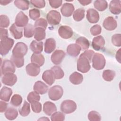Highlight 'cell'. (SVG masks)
I'll list each match as a JSON object with an SVG mask.
<instances>
[{"label": "cell", "mask_w": 121, "mask_h": 121, "mask_svg": "<svg viewBox=\"0 0 121 121\" xmlns=\"http://www.w3.org/2000/svg\"><path fill=\"white\" fill-rule=\"evenodd\" d=\"M14 43V40L8 36L4 37L0 39V53L2 56L7 54L11 49Z\"/></svg>", "instance_id": "obj_1"}, {"label": "cell", "mask_w": 121, "mask_h": 121, "mask_svg": "<svg viewBox=\"0 0 121 121\" xmlns=\"http://www.w3.org/2000/svg\"><path fill=\"white\" fill-rule=\"evenodd\" d=\"M92 60V66L96 70H101L105 67L106 60L104 56L101 53H94Z\"/></svg>", "instance_id": "obj_2"}, {"label": "cell", "mask_w": 121, "mask_h": 121, "mask_svg": "<svg viewBox=\"0 0 121 121\" xmlns=\"http://www.w3.org/2000/svg\"><path fill=\"white\" fill-rule=\"evenodd\" d=\"M28 51L27 45L24 43L18 42L16 43L12 50V54L14 57L23 58Z\"/></svg>", "instance_id": "obj_3"}, {"label": "cell", "mask_w": 121, "mask_h": 121, "mask_svg": "<svg viewBox=\"0 0 121 121\" xmlns=\"http://www.w3.org/2000/svg\"><path fill=\"white\" fill-rule=\"evenodd\" d=\"M77 104L73 100H66L63 101L60 104V109L62 112L66 114H70L77 109Z\"/></svg>", "instance_id": "obj_4"}, {"label": "cell", "mask_w": 121, "mask_h": 121, "mask_svg": "<svg viewBox=\"0 0 121 121\" xmlns=\"http://www.w3.org/2000/svg\"><path fill=\"white\" fill-rule=\"evenodd\" d=\"M63 89L59 85H55L51 87L48 91L49 98L52 101L59 100L63 95Z\"/></svg>", "instance_id": "obj_5"}, {"label": "cell", "mask_w": 121, "mask_h": 121, "mask_svg": "<svg viewBox=\"0 0 121 121\" xmlns=\"http://www.w3.org/2000/svg\"><path fill=\"white\" fill-rule=\"evenodd\" d=\"M61 18L60 13L55 10H51L48 13L46 16L48 23L52 26L59 25L60 22Z\"/></svg>", "instance_id": "obj_6"}, {"label": "cell", "mask_w": 121, "mask_h": 121, "mask_svg": "<svg viewBox=\"0 0 121 121\" xmlns=\"http://www.w3.org/2000/svg\"><path fill=\"white\" fill-rule=\"evenodd\" d=\"M91 66L89 61L86 58L79 57L77 60V69L83 73H86L90 69Z\"/></svg>", "instance_id": "obj_7"}, {"label": "cell", "mask_w": 121, "mask_h": 121, "mask_svg": "<svg viewBox=\"0 0 121 121\" xmlns=\"http://www.w3.org/2000/svg\"><path fill=\"white\" fill-rule=\"evenodd\" d=\"M15 71V66L11 60H5L1 64V74L4 75L9 73H14Z\"/></svg>", "instance_id": "obj_8"}, {"label": "cell", "mask_w": 121, "mask_h": 121, "mask_svg": "<svg viewBox=\"0 0 121 121\" xmlns=\"http://www.w3.org/2000/svg\"><path fill=\"white\" fill-rule=\"evenodd\" d=\"M28 17L22 11H20L16 16L15 24L19 27H25L28 25Z\"/></svg>", "instance_id": "obj_9"}, {"label": "cell", "mask_w": 121, "mask_h": 121, "mask_svg": "<svg viewBox=\"0 0 121 121\" xmlns=\"http://www.w3.org/2000/svg\"><path fill=\"white\" fill-rule=\"evenodd\" d=\"M65 55V52L61 50H56L51 55V61L53 64L59 65L61 63Z\"/></svg>", "instance_id": "obj_10"}, {"label": "cell", "mask_w": 121, "mask_h": 121, "mask_svg": "<svg viewBox=\"0 0 121 121\" xmlns=\"http://www.w3.org/2000/svg\"><path fill=\"white\" fill-rule=\"evenodd\" d=\"M58 34L62 38L68 39L72 36L73 32L69 26H61L58 29Z\"/></svg>", "instance_id": "obj_11"}, {"label": "cell", "mask_w": 121, "mask_h": 121, "mask_svg": "<svg viewBox=\"0 0 121 121\" xmlns=\"http://www.w3.org/2000/svg\"><path fill=\"white\" fill-rule=\"evenodd\" d=\"M1 81L4 85L8 86H13L17 81V76L12 73H9L3 75Z\"/></svg>", "instance_id": "obj_12"}, {"label": "cell", "mask_w": 121, "mask_h": 121, "mask_svg": "<svg viewBox=\"0 0 121 121\" xmlns=\"http://www.w3.org/2000/svg\"><path fill=\"white\" fill-rule=\"evenodd\" d=\"M103 26L107 30L112 31L117 26V23L115 18L111 16L105 18L103 22Z\"/></svg>", "instance_id": "obj_13"}, {"label": "cell", "mask_w": 121, "mask_h": 121, "mask_svg": "<svg viewBox=\"0 0 121 121\" xmlns=\"http://www.w3.org/2000/svg\"><path fill=\"white\" fill-rule=\"evenodd\" d=\"M86 17L89 22L92 24L96 23L99 20V14L94 9H89L86 11Z\"/></svg>", "instance_id": "obj_14"}, {"label": "cell", "mask_w": 121, "mask_h": 121, "mask_svg": "<svg viewBox=\"0 0 121 121\" xmlns=\"http://www.w3.org/2000/svg\"><path fill=\"white\" fill-rule=\"evenodd\" d=\"M105 41L102 35H98L95 37L92 40V46L94 49L96 51H99L104 47Z\"/></svg>", "instance_id": "obj_15"}, {"label": "cell", "mask_w": 121, "mask_h": 121, "mask_svg": "<svg viewBox=\"0 0 121 121\" xmlns=\"http://www.w3.org/2000/svg\"><path fill=\"white\" fill-rule=\"evenodd\" d=\"M26 73L30 76L31 77H36L40 72V66L37 64L31 63H29L26 67Z\"/></svg>", "instance_id": "obj_16"}, {"label": "cell", "mask_w": 121, "mask_h": 121, "mask_svg": "<svg viewBox=\"0 0 121 121\" xmlns=\"http://www.w3.org/2000/svg\"><path fill=\"white\" fill-rule=\"evenodd\" d=\"M74 6L70 3H65L63 4L60 9L62 15L66 17H70L74 12Z\"/></svg>", "instance_id": "obj_17"}, {"label": "cell", "mask_w": 121, "mask_h": 121, "mask_svg": "<svg viewBox=\"0 0 121 121\" xmlns=\"http://www.w3.org/2000/svg\"><path fill=\"white\" fill-rule=\"evenodd\" d=\"M81 50V47L77 43L70 44L67 48V52L68 54L72 57L78 56Z\"/></svg>", "instance_id": "obj_18"}, {"label": "cell", "mask_w": 121, "mask_h": 121, "mask_svg": "<svg viewBox=\"0 0 121 121\" xmlns=\"http://www.w3.org/2000/svg\"><path fill=\"white\" fill-rule=\"evenodd\" d=\"M42 79L48 85L52 86L55 81V78L52 71L46 70L44 71L42 75Z\"/></svg>", "instance_id": "obj_19"}, {"label": "cell", "mask_w": 121, "mask_h": 121, "mask_svg": "<svg viewBox=\"0 0 121 121\" xmlns=\"http://www.w3.org/2000/svg\"><path fill=\"white\" fill-rule=\"evenodd\" d=\"M33 89L39 94L43 95L47 92L48 87L43 82L41 81H37L35 82L34 85Z\"/></svg>", "instance_id": "obj_20"}, {"label": "cell", "mask_w": 121, "mask_h": 121, "mask_svg": "<svg viewBox=\"0 0 121 121\" xmlns=\"http://www.w3.org/2000/svg\"><path fill=\"white\" fill-rule=\"evenodd\" d=\"M109 10L113 14H119L121 12V1L119 0H112L111 1L109 5Z\"/></svg>", "instance_id": "obj_21"}, {"label": "cell", "mask_w": 121, "mask_h": 121, "mask_svg": "<svg viewBox=\"0 0 121 121\" xmlns=\"http://www.w3.org/2000/svg\"><path fill=\"white\" fill-rule=\"evenodd\" d=\"M57 110V107L55 104L50 101L46 102L43 105V112L48 116H50L55 112Z\"/></svg>", "instance_id": "obj_22"}, {"label": "cell", "mask_w": 121, "mask_h": 121, "mask_svg": "<svg viewBox=\"0 0 121 121\" xmlns=\"http://www.w3.org/2000/svg\"><path fill=\"white\" fill-rule=\"evenodd\" d=\"M12 93L13 92L11 88L7 86H3L0 92V99L5 102H9Z\"/></svg>", "instance_id": "obj_23"}, {"label": "cell", "mask_w": 121, "mask_h": 121, "mask_svg": "<svg viewBox=\"0 0 121 121\" xmlns=\"http://www.w3.org/2000/svg\"><path fill=\"white\" fill-rule=\"evenodd\" d=\"M9 29L12 35L16 39H19L23 36L22 28L17 26L15 24H13L9 27Z\"/></svg>", "instance_id": "obj_24"}, {"label": "cell", "mask_w": 121, "mask_h": 121, "mask_svg": "<svg viewBox=\"0 0 121 121\" xmlns=\"http://www.w3.org/2000/svg\"><path fill=\"white\" fill-rule=\"evenodd\" d=\"M56 48V41L52 38L47 39L44 43V52L46 53H52Z\"/></svg>", "instance_id": "obj_25"}, {"label": "cell", "mask_w": 121, "mask_h": 121, "mask_svg": "<svg viewBox=\"0 0 121 121\" xmlns=\"http://www.w3.org/2000/svg\"><path fill=\"white\" fill-rule=\"evenodd\" d=\"M31 61L41 67L44 64L45 59L43 55L41 53H34L31 56Z\"/></svg>", "instance_id": "obj_26"}, {"label": "cell", "mask_w": 121, "mask_h": 121, "mask_svg": "<svg viewBox=\"0 0 121 121\" xmlns=\"http://www.w3.org/2000/svg\"><path fill=\"white\" fill-rule=\"evenodd\" d=\"M69 79L72 84L74 85H79L83 82V76L81 74L76 71L70 75Z\"/></svg>", "instance_id": "obj_27"}, {"label": "cell", "mask_w": 121, "mask_h": 121, "mask_svg": "<svg viewBox=\"0 0 121 121\" xmlns=\"http://www.w3.org/2000/svg\"><path fill=\"white\" fill-rule=\"evenodd\" d=\"M30 48L34 53H41L43 50V43L36 40H33L30 44Z\"/></svg>", "instance_id": "obj_28"}, {"label": "cell", "mask_w": 121, "mask_h": 121, "mask_svg": "<svg viewBox=\"0 0 121 121\" xmlns=\"http://www.w3.org/2000/svg\"><path fill=\"white\" fill-rule=\"evenodd\" d=\"M45 30L41 27L35 28L34 33V38L37 41H42L45 38Z\"/></svg>", "instance_id": "obj_29"}, {"label": "cell", "mask_w": 121, "mask_h": 121, "mask_svg": "<svg viewBox=\"0 0 121 121\" xmlns=\"http://www.w3.org/2000/svg\"><path fill=\"white\" fill-rule=\"evenodd\" d=\"M5 116L6 119L9 120H14L18 116L17 111L13 107H9L6 110L5 112Z\"/></svg>", "instance_id": "obj_30"}, {"label": "cell", "mask_w": 121, "mask_h": 121, "mask_svg": "<svg viewBox=\"0 0 121 121\" xmlns=\"http://www.w3.org/2000/svg\"><path fill=\"white\" fill-rule=\"evenodd\" d=\"M76 43L79 45L81 48L84 50H87L90 45L89 41L86 38L83 36L78 37L76 41Z\"/></svg>", "instance_id": "obj_31"}, {"label": "cell", "mask_w": 121, "mask_h": 121, "mask_svg": "<svg viewBox=\"0 0 121 121\" xmlns=\"http://www.w3.org/2000/svg\"><path fill=\"white\" fill-rule=\"evenodd\" d=\"M94 6L98 11H103L107 9L108 3L106 0H96L94 3Z\"/></svg>", "instance_id": "obj_32"}, {"label": "cell", "mask_w": 121, "mask_h": 121, "mask_svg": "<svg viewBox=\"0 0 121 121\" xmlns=\"http://www.w3.org/2000/svg\"><path fill=\"white\" fill-rule=\"evenodd\" d=\"M85 10L83 8H79L76 9L74 12L73 15V19L76 21H81L85 17Z\"/></svg>", "instance_id": "obj_33"}, {"label": "cell", "mask_w": 121, "mask_h": 121, "mask_svg": "<svg viewBox=\"0 0 121 121\" xmlns=\"http://www.w3.org/2000/svg\"><path fill=\"white\" fill-rule=\"evenodd\" d=\"M19 112L20 115L23 117H26L30 113V104L26 101H24L22 107L19 110Z\"/></svg>", "instance_id": "obj_34"}, {"label": "cell", "mask_w": 121, "mask_h": 121, "mask_svg": "<svg viewBox=\"0 0 121 121\" xmlns=\"http://www.w3.org/2000/svg\"><path fill=\"white\" fill-rule=\"evenodd\" d=\"M14 4L18 9L25 10L29 9V1L24 0H16L14 1Z\"/></svg>", "instance_id": "obj_35"}, {"label": "cell", "mask_w": 121, "mask_h": 121, "mask_svg": "<svg viewBox=\"0 0 121 121\" xmlns=\"http://www.w3.org/2000/svg\"><path fill=\"white\" fill-rule=\"evenodd\" d=\"M51 69L53 72L55 79H59L63 78L64 76V72L60 67L54 66L51 68Z\"/></svg>", "instance_id": "obj_36"}, {"label": "cell", "mask_w": 121, "mask_h": 121, "mask_svg": "<svg viewBox=\"0 0 121 121\" xmlns=\"http://www.w3.org/2000/svg\"><path fill=\"white\" fill-rule=\"evenodd\" d=\"M102 76L105 81H111L115 76V72L111 69H106L103 71Z\"/></svg>", "instance_id": "obj_37"}, {"label": "cell", "mask_w": 121, "mask_h": 121, "mask_svg": "<svg viewBox=\"0 0 121 121\" xmlns=\"http://www.w3.org/2000/svg\"><path fill=\"white\" fill-rule=\"evenodd\" d=\"M35 27V26L31 24H28L24 29V36L26 38H31L34 35V33Z\"/></svg>", "instance_id": "obj_38"}, {"label": "cell", "mask_w": 121, "mask_h": 121, "mask_svg": "<svg viewBox=\"0 0 121 121\" xmlns=\"http://www.w3.org/2000/svg\"><path fill=\"white\" fill-rule=\"evenodd\" d=\"M22 97L18 94H15L11 97L10 104L14 106H19L22 102Z\"/></svg>", "instance_id": "obj_39"}, {"label": "cell", "mask_w": 121, "mask_h": 121, "mask_svg": "<svg viewBox=\"0 0 121 121\" xmlns=\"http://www.w3.org/2000/svg\"><path fill=\"white\" fill-rule=\"evenodd\" d=\"M10 60L13 62L14 64L17 68H21L24 65V58L16 57L13 55L11 56Z\"/></svg>", "instance_id": "obj_40"}, {"label": "cell", "mask_w": 121, "mask_h": 121, "mask_svg": "<svg viewBox=\"0 0 121 121\" xmlns=\"http://www.w3.org/2000/svg\"><path fill=\"white\" fill-rule=\"evenodd\" d=\"M88 119L90 121H100L101 120V116L97 112L92 111L88 114Z\"/></svg>", "instance_id": "obj_41"}, {"label": "cell", "mask_w": 121, "mask_h": 121, "mask_svg": "<svg viewBox=\"0 0 121 121\" xmlns=\"http://www.w3.org/2000/svg\"><path fill=\"white\" fill-rule=\"evenodd\" d=\"M51 120L52 121H63L65 120V115L60 112H54L52 114Z\"/></svg>", "instance_id": "obj_42"}, {"label": "cell", "mask_w": 121, "mask_h": 121, "mask_svg": "<svg viewBox=\"0 0 121 121\" xmlns=\"http://www.w3.org/2000/svg\"><path fill=\"white\" fill-rule=\"evenodd\" d=\"M27 101L29 103H31L35 101H39L40 100V96L38 93L35 91H33L29 93L27 97Z\"/></svg>", "instance_id": "obj_43"}, {"label": "cell", "mask_w": 121, "mask_h": 121, "mask_svg": "<svg viewBox=\"0 0 121 121\" xmlns=\"http://www.w3.org/2000/svg\"><path fill=\"white\" fill-rule=\"evenodd\" d=\"M47 22L45 19L43 18H40L36 20L35 23V27H41L44 29H46L47 26Z\"/></svg>", "instance_id": "obj_44"}, {"label": "cell", "mask_w": 121, "mask_h": 121, "mask_svg": "<svg viewBox=\"0 0 121 121\" xmlns=\"http://www.w3.org/2000/svg\"><path fill=\"white\" fill-rule=\"evenodd\" d=\"M0 26L1 28L8 27L9 25V19L5 15H1L0 16Z\"/></svg>", "instance_id": "obj_45"}, {"label": "cell", "mask_w": 121, "mask_h": 121, "mask_svg": "<svg viewBox=\"0 0 121 121\" xmlns=\"http://www.w3.org/2000/svg\"><path fill=\"white\" fill-rule=\"evenodd\" d=\"M32 111L35 113H39L42 111V104L39 101H35L31 103Z\"/></svg>", "instance_id": "obj_46"}, {"label": "cell", "mask_w": 121, "mask_h": 121, "mask_svg": "<svg viewBox=\"0 0 121 121\" xmlns=\"http://www.w3.org/2000/svg\"><path fill=\"white\" fill-rule=\"evenodd\" d=\"M29 16L32 20H37L40 16V11L36 9H31L29 11Z\"/></svg>", "instance_id": "obj_47"}, {"label": "cell", "mask_w": 121, "mask_h": 121, "mask_svg": "<svg viewBox=\"0 0 121 121\" xmlns=\"http://www.w3.org/2000/svg\"><path fill=\"white\" fill-rule=\"evenodd\" d=\"M112 43L115 46H121V35L120 34H115L112 37Z\"/></svg>", "instance_id": "obj_48"}, {"label": "cell", "mask_w": 121, "mask_h": 121, "mask_svg": "<svg viewBox=\"0 0 121 121\" xmlns=\"http://www.w3.org/2000/svg\"><path fill=\"white\" fill-rule=\"evenodd\" d=\"M90 33L92 35L94 36L97 35L101 34L102 31L101 26L99 25H95L92 26L90 30Z\"/></svg>", "instance_id": "obj_49"}, {"label": "cell", "mask_w": 121, "mask_h": 121, "mask_svg": "<svg viewBox=\"0 0 121 121\" xmlns=\"http://www.w3.org/2000/svg\"><path fill=\"white\" fill-rule=\"evenodd\" d=\"M30 2L34 7L38 9L43 8L46 4L44 0H30Z\"/></svg>", "instance_id": "obj_50"}, {"label": "cell", "mask_w": 121, "mask_h": 121, "mask_svg": "<svg viewBox=\"0 0 121 121\" xmlns=\"http://www.w3.org/2000/svg\"><path fill=\"white\" fill-rule=\"evenodd\" d=\"M95 52L93 50H86L83 53L80 54L79 57H83L86 58L90 62L92 60V59Z\"/></svg>", "instance_id": "obj_51"}, {"label": "cell", "mask_w": 121, "mask_h": 121, "mask_svg": "<svg viewBox=\"0 0 121 121\" xmlns=\"http://www.w3.org/2000/svg\"><path fill=\"white\" fill-rule=\"evenodd\" d=\"M49 4L50 6L54 9H57L59 8L62 3V0H50L49 1Z\"/></svg>", "instance_id": "obj_52"}, {"label": "cell", "mask_w": 121, "mask_h": 121, "mask_svg": "<svg viewBox=\"0 0 121 121\" xmlns=\"http://www.w3.org/2000/svg\"><path fill=\"white\" fill-rule=\"evenodd\" d=\"M8 104L5 101H0V112H3L6 111L7 109Z\"/></svg>", "instance_id": "obj_53"}, {"label": "cell", "mask_w": 121, "mask_h": 121, "mask_svg": "<svg viewBox=\"0 0 121 121\" xmlns=\"http://www.w3.org/2000/svg\"><path fill=\"white\" fill-rule=\"evenodd\" d=\"M0 39L4 37L8 36V32L7 29H5L4 28H0Z\"/></svg>", "instance_id": "obj_54"}, {"label": "cell", "mask_w": 121, "mask_h": 121, "mask_svg": "<svg viewBox=\"0 0 121 121\" xmlns=\"http://www.w3.org/2000/svg\"><path fill=\"white\" fill-rule=\"evenodd\" d=\"M78 2L83 6H86L89 5L90 3H91L92 0H79Z\"/></svg>", "instance_id": "obj_55"}, {"label": "cell", "mask_w": 121, "mask_h": 121, "mask_svg": "<svg viewBox=\"0 0 121 121\" xmlns=\"http://www.w3.org/2000/svg\"><path fill=\"white\" fill-rule=\"evenodd\" d=\"M121 49H119V50L116 52L115 55L116 59L119 63H121Z\"/></svg>", "instance_id": "obj_56"}, {"label": "cell", "mask_w": 121, "mask_h": 121, "mask_svg": "<svg viewBox=\"0 0 121 121\" xmlns=\"http://www.w3.org/2000/svg\"><path fill=\"white\" fill-rule=\"evenodd\" d=\"M12 2V0H0V4L1 5H6L8 4H9V3L11 2Z\"/></svg>", "instance_id": "obj_57"}]
</instances>
